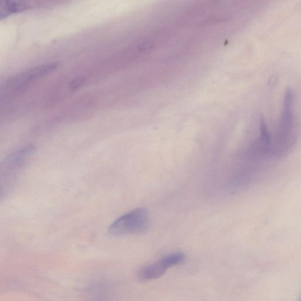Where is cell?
<instances>
[{"label":"cell","instance_id":"obj_1","mask_svg":"<svg viewBox=\"0 0 301 301\" xmlns=\"http://www.w3.org/2000/svg\"><path fill=\"white\" fill-rule=\"evenodd\" d=\"M36 147L29 144L9 153L0 161V201L5 199L35 154Z\"/></svg>","mask_w":301,"mask_h":301},{"label":"cell","instance_id":"obj_2","mask_svg":"<svg viewBox=\"0 0 301 301\" xmlns=\"http://www.w3.org/2000/svg\"><path fill=\"white\" fill-rule=\"evenodd\" d=\"M150 217L146 209L138 208L121 216L109 228L114 236L140 234L149 230Z\"/></svg>","mask_w":301,"mask_h":301},{"label":"cell","instance_id":"obj_3","mask_svg":"<svg viewBox=\"0 0 301 301\" xmlns=\"http://www.w3.org/2000/svg\"><path fill=\"white\" fill-rule=\"evenodd\" d=\"M294 124L293 94L288 89L285 94L283 111L280 124V137L281 144H286L293 133Z\"/></svg>","mask_w":301,"mask_h":301},{"label":"cell","instance_id":"obj_4","mask_svg":"<svg viewBox=\"0 0 301 301\" xmlns=\"http://www.w3.org/2000/svg\"><path fill=\"white\" fill-rule=\"evenodd\" d=\"M58 67V64L57 63L53 62V63L39 65L31 68L18 75L14 80V84L17 86H24L25 84L33 82L34 81L46 76V75L54 71Z\"/></svg>","mask_w":301,"mask_h":301},{"label":"cell","instance_id":"obj_5","mask_svg":"<svg viewBox=\"0 0 301 301\" xmlns=\"http://www.w3.org/2000/svg\"><path fill=\"white\" fill-rule=\"evenodd\" d=\"M169 267L163 258L151 264L144 266L137 272V278L140 281H149L162 277Z\"/></svg>","mask_w":301,"mask_h":301},{"label":"cell","instance_id":"obj_6","mask_svg":"<svg viewBox=\"0 0 301 301\" xmlns=\"http://www.w3.org/2000/svg\"><path fill=\"white\" fill-rule=\"evenodd\" d=\"M32 7V5L27 1H0V20L12 15L28 10Z\"/></svg>","mask_w":301,"mask_h":301},{"label":"cell","instance_id":"obj_7","mask_svg":"<svg viewBox=\"0 0 301 301\" xmlns=\"http://www.w3.org/2000/svg\"><path fill=\"white\" fill-rule=\"evenodd\" d=\"M85 82V79L83 77H78L75 78L71 81L70 84V88L72 90H76L79 89L81 86H83Z\"/></svg>","mask_w":301,"mask_h":301},{"label":"cell","instance_id":"obj_8","mask_svg":"<svg viewBox=\"0 0 301 301\" xmlns=\"http://www.w3.org/2000/svg\"><path fill=\"white\" fill-rule=\"evenodd\" d=\"M153 48V45L150 43H144L139 46V50L142 51H150Z\"/></svg>","mask_w":301,"mask_h":301}]
</instances>
